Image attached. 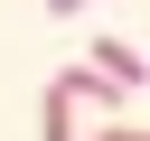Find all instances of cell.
I'll list each match as a JSON object with an SVG mask.
<instances>
[{
  "label": "cell",
  "instance_id": "1",
  "mask_svg": "<svg viewBox=\"0 0 150 141\" xmlns=\"http://www.w3.org/2000/svg\"><path fill=\"white\" fill-rule=\"evenodd\" d=\"M38 122H47V141H75V103L47 85V103H38Z\"/></svg>",
  "mask_w": 150,
  "mask_h": 141
},
{
  "label": "cell",
  "instance_id": "2",
  "mask_svg": "<svg viewBox=\"0 0 150 141\" xmlns=\"http://www.w3.org/2000/svg\"><path fill=\"white\" fill-rule=\"evenodd\" d=\"M94 141H141V122H103V132H94Z\"/></svg>",
  "mask_w": 150,
  "mask_h": 141
},
{
  "label": "cell",
  "instance_id": "3",
  "mask_svg": "<svg viewBox=\"0 0 150 141\" xmlns=\"http://www.w3.org/2000/svg\"><path fill=\"white\" fill-rule=\"evenodd\" d=\"M56 9H94V0H56Z\"/></svg>",
  "mask_w": 150,
  "mask_h": 141
}]
</instances>
